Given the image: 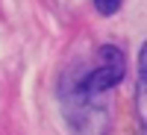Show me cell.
Wrapping results in <instances>:
<instances>
[{
  "instance_id": "obj_1",
  "label": "cell",
  "mask_w": 147,
  "mask_h": 135,
  "mask_svg": "<svg viewBox=\"0 0 147 135\" xmlns=\"http://www.w3.org/2000/svg\"><path fill=\"white\" fill-rule=\"evenodd\" d=\"M124 77H127V56H124V50L115 47V44H100L97 47V65L74 85V94H80L82 100H91V97L121 85Z\"/></svg>"
},
{
  "instance_id": "obj_2",
  "label": "cell",
  "mask_w": 147,
  "mask_h": 135,
  "mask_svg": "<svg viewBox=\"0 0 147 135\" xmlns=\"http://www.w3.org/2000/svg\"><path fill=\"white\" fill-rule=\"evenodd\" d=\"M144 82H147V47L138 53V109H141V124H144Z\"/></svg>"
},
{
  "instance_id": "obj_3",
  "label": "cell",
  "mask_w": 147,
  "mask_h": 135,
  "mask_svg": "<svg viewBox=\"0 0 147 135\" xmlns=\"http://www.w3.org/2000/svg\"><path fill=\"white\" fill-rule=\"evenodd\" d=\"M124 6V0H94V9L100 12L103 18H109V15H115V12Z\"/></svg>"
}]
</instances>
